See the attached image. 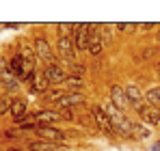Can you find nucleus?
Masks as SVG:
<instances>
[{
  "label": "nucleus",
  "mask_w": 160,
  "mask_h": 151,
  "mask_svg": "<svg viewBox=\"0 0 160 151\" xmlns=\"http://www.w3.org/2000/svg\"><path fill=\"white\" fill-rule=\"evenodd\" d=\"M28 82H30V86H28V89H30V93H41V91H46V89H48V84H50V82H48V78H46L43 74H41V76H35V74H32Z\"/></svg>",
  "instance_id": "nucleus-12"
},
{
  "label": "nucleus",
  "mask_w": 160,
  "mask_h": 151,
  "mask_svg": "<svg viewBox=\"0 0 160 151\" xmlns=\"http://www.w3.org/2000/svg\"><path fill=\"white\" fill-rule=\"evenodd\" d=\"M106 110V114L110 117V121H112V125H115V132L117 134H123V136H132L134 132V123L115 106V104H110L108 108H104Z\"/></svg>",
  "instance_id": "nucleus-1"
},
{
  "label": "nucleus",
  "mask_w": 160,
  "mask_h": 151,
  "mask_svg": "<svg viewBox=\"0 0 160 151\" xmlns=\"http://www.w3.org/2000/svg\"><path fill=\"white\" fill-rule=\"evenodd\" d=\"M126 95H128V101H130L134 108H136V112H138V110L145 106V104H143V97H141V91H138V86H134V84L126 86Z\"/></svg>",
  "instance_id": "nucleus-10"
},
{
  "label": "nucleus",
  "mask_w": 160,
  "mask_h": 151,
  "mask_svg": "<svg viewBox=\"0 0 160 151\" xmlns=\"http://www.w3.org/2000/svg\"><path fill=\"white\" fill-rule=\"evenodd\" d=\"M58 30H61V37H69L72 30H76V24H58Z\"/></svg>",
  "instance_id": "nucleus-23"
},
{
  "label": "nucleus",
  "mask_w": 160,
  "mask_h": 151,
  "mask_svg": "<svg viewBox=\"0 0 160 151\" xmlns=\"http://www.w3.org/2000/svg\"><path fill=\"white\" fill-rule=\"evenodd\" d=\"M89 30H91V26H89V24H76V32H74V35H76V43H74L76 50H87L89 35H91Z\"/></svg>",
  "instance_id": "nucleus-6"
},
{
  "label": "nucleus",
  "mask_w": 160,
  "mask_h": 151,
  "mask_svg": "<svg viewBox=\"0 0 160 151\" xmlns=\"http://www.w3.org/2000/svg\"><path fill=\"white\" fill-rule=\"evenodd\" d=\"M69 71H72V76H76V78H80V76L84 74V65H78V63H74V65L69 67Z\"/></svg>",
  "instance_id": "nucleus-24"
},
{
  "label": "nucleus",
  "mask_w": 160,
  "mask_h": 151,
  "mask_svg": "<svg viewBox=\"0 0 160 151\" xmlns=\"http://www.w3.org/2000/svg\"><path fill=\"white\" fill-rule=\"evenodd\" d=\"M145 101H147L149 106H156V108H160V86L152 89V91H147V95H145Z\"/></svg>",
  "instance_id": "nucleus-19"
},
{
  "label": "nucleus",
  "mask_w": 160,
  "mask_h": 151,
  "mask_svg": "<svg viewBox=\"0 0 160 151\" xmlns=\"http://www.w3.org/2000/svg\"><path fill=\"white\" fill-rule=\"evenodd\" d=\"M56 50H58V56L65 58V61H74V56H76V46L72 43L69 37H58Z\"/></svg>",
  "instance_id": "nucleus-4"
},
{
  "label": "nucleus",
  "mask_w": 160,
  "mask_h": 151,
  "mask_svg": "<svg viewBox=\"0 0 160 151\" xmlns=\"http://www.w3.org/2000/svg\"><path fill=\"white\" fill-rule=\"evenodd\" d=\"M11 106H13V100H11L9 95H4V97H0V114H4V112H9V110H11Z\"/></svg>",
  "instance_id": "nucleus-21"
},
{
  "label": "nucleus",
  "mask_w": 160,
  "mask_h": 151,
  "mask_svg": "<svg viewBox=\"0 0 160 151\" xmlns=\"http://www.w3.org/2000/svg\"><path fill=\"white\" fill-rule=\"evenodd\" d=\"M43 76L48 78L50 84H54V82H65V78H67L65 71H63V67H58L56 63H54V65H48L46 71H43Z\"/></svg>",
  "instance_id": "nucleus-8"
},
{
  "label": "nucleus",
  "mask_w": 160,
  "mask_h": 151,
  "mask_svg": "<svg viewBox=\"0 0 160 151\" xmlns=\"http://www.w3.org/2000/svg\"><path fill=\"white\" fill-rule=\"evenodd\" d=\"M141 28H143V30H152V28H154V24H149V22H147V24H143Z\"/></svg>",
  "instance_id": "nucleus-26"
},
{
  "label": "nucleus",
  "mask_w": 160,
  "mask_h": 151,
  "mask_svg": "<svg viewBox=\"0 0 160 151\" xmlns=\"http://www.w3.org/2000/svg\"><path fill=\"white\" fill-rule=\"evenodd\" d=\"M35 50H37V54H39L48 65H54V52L50 50V43H48L43 37H39V39L35 41Z\"/></svg>",
  "instance_id": "nucleus-7"
},
{
  "label": "nucleus",
  "mask_w": 160,
  "mask_h": 151,
  "mask_svg": "<svg viewBox=\"0 0 160 151\" xmlns=\"http://www.w3.org/2000/svg\"><path fill=\"white\" fill-rule=\"evenodd\" d=\"M9 151H24V149H9Z\"/></svg>",
  "instance_id": "nucleus-27"
},
{
  "label": "nucleus",
  "mask_w": 160,
  "mask_h": 151,
  "mask_svg": "<svg viewBox=\"0 0 160 151\" xmlns=\"http://www.w3.org/2000/svg\"><path fill=\"white\" fill-rule=\"evenodd\" d=\"M61 145L58 143H48V140H32L28 145V151H58Z\"/></svg>",
  "instance_id": "nucleus-13"
},
{
  "label": "nucleus",
  "mask_w": 160,
  "mask_h": 151,
  "mask_svg": "<svg viewBox=\"0 0 160 151\" xmlns=\"http://www.w3.org/2000/svg\"><path fill=\"white\" fill-rule=\"evenodd\" d=\"M0 82H2L4 89H9V91H13V89L18 86V78L9 71V67H7V69H4V67L0 69Z\"/></svg>",
  "instance_id": "nucleus-15"
},
{
  "label": "nucleus",
  "mask_w": 160,
  "mask_h": 151,
  "mask_svg": "<svg viewBox=\"0 0 160 151\" xmlns=\"http://www.w3.org/2000/svg\"><path fill=\"white\" fill-rule=\"evenodd\" d=\"M117 28H119V30H134L136 26L134 24H117Z\"/></svg>",
  "instance_id": "nucleus-25"
},
{
  "label": "nucleus",
  "mask_w": 160,
  "mask_h": 151,
  "mask_svg": "<svg viewBox=\"0 0 160 151\" xmlns=\"http://www.w3.org/2000/svg\"><path fill=\"white\" fill-rule=\"evenodd\" d=\"M65 95H67V91H63V89H54V91H48V93L43 95V101H54V104H58Z\"/></svg>",
  "instance_id": "nucleus-18"
},
{
  "label": "nucleus",
  "mask_w": 160,
  "mask_h": 151,
  "mask_svg": "<svg viewBox=\"0 0 160 151\" xmlns=\"http://www.w3.org/2000/svg\"><path fill=\"white\" fill-rule=\"evenodd\" d=\"M138 117L147 123V125H158L160 123V108H156V106H143L141 110H138Z\"/></svg>",
  "instance_id": "nucleus-5"
},
{
  "label": "nucleus",
  "mask_w": 160,
  "mask_h": 151,
  "mask_svg": "<svg viewBox=\"0 0 160 151\" xmlns=\"http://www.w3.org/2000/svg\"><path fill=\"white\" fill-rule=\"evenodd\" d=\"M87 50L91 52L93 56H98V54L102 52V39H100V35H98V32H91V35H89V43H87Z\"/></svg>",
  "instance_id": "nucleus-16"
},
{
  "label": "nucleus",
  "mask_w": 160,
  "mask_h": 151,
  "mask_svg": "<svg viewBox=\"0 0 160 151\" xmlns=\"http://www.w3.org/2000/svg\"><path fill=\"white\" fill-rule=\"evenodd\" d=\"M65 84H67V89H69V91H74V93H80V89H82V78H76V76H67V78H65Z\"/></svg>",
  "instance_id": "nucleus-20"
},
{
  "label": "nucleus",
  "mask_w": 160,
  "mask_h": 151,
  "mask_svg": "<svg viewBox=\"0 0 160 151\" xmlns=\"http://www.w3.org/2000/svg\"><path fill=\"white\" fill-rule=\"evenodd\" d=\"M58 119H61V112H56V110H39V112L32 114L35 123H54Z\"/></svg>",
  "instance_id": "nucleus-9"
},
{
  "label": "nucleus",
  "mask_w": 160,
  "mask_h": 151,
  "mask_svg": "<svg viewBox=\"0 0 160 151\" xmlns=\"http://www.w3.org/2000/svg\"><path fill=\"white\" fill-rule=\"evenodd\" d=\"M80 101H84V97H82V93H67L63 100L58 101V108H72V106H78Z\"/></svg>",
  "instance_id": "nucleus-14"
},
{
  "label": "nucleus",
  "mask_w": 160,
  "mask_h": 151,
  "mask_svg": "<svg viewBox=\"0 0 160 151\" xmlns=\"http://www.w3.org/2000/svg\"><path fill=\"white\" fill-rule=\"evenodd\" d=\"M158 71H160V63H158Z\"/></svg>",
  "instance_id": "nucleus-28"
},
{
  "label": "nucleus",
  "mask_w": 160,
  "mask_h": 151,
  "mask_svg": "<svg viewBox=\"0 0 160 151\" xmlns=\"http://www.w3.org/2000/svg\"><path fill=\"white\" fill-rule=\"evenodd\" d=\"M91 114H93V119H95L98 127H102L106 134H110V136H115V134H117V132H115V125H112V121H110V117L106 114V110H104V108L93 106V108H91Z\"/></svg>",
  "instance_id": "nucleus-2"
},
{
  "label": "nucleus",
  "mask_w": 160,
  "mask_h": 151,
  "mask_svg": "<svg viewBox=\"0 0 160 151\" xmlns=\"http://www.w3.org/2000/svg\"><path fill=\"white\" fill-rule=\"evenodd\" d=\"M158 37H160V32H158Z\"/></svg>",
  "instance_id": "nucleus-29"
},
{
  "label": "nucleus",
  "mask_w": 160,
  "mask_h": 151,
  "mask_svg": "<svg viewBox=\"0 0 160 151\" xmlns=\"http://www.w3.org/2000/svg\"><path fill=\"white\" fill-rule=\"evenodd\" d=\"M35 134H37L41 140H48V143H61V140H65V134H63L61 129L48 127V125H37Z\"/></svg>",
  "instance_id": "nucleus-3"
},
{
  "label": "nucleus",
  "mask_w": 160,
  "mask_h": 151,
  "mask_svg": "<svg viewBox=\"0 0 160 151\" xmlns=\"http://www.w3.org/2000/svg\"><path fill=\"white\" fill-rule=\"evenodd\" d=\"M110 97H112V104L117 106V108H126L130 101H128V95H126V89H121V86H112V91H110Z\"/></svg>",
  "instance_id": "nucleus-11"
},
{
  "label": "nucleus",
  "mask_w": 160,
  "mask_h": 151,
  "mask_svg": "<svg viewBox=\"0 0 160 151\" xmlns=\"http://www.w3.org/2000/svg\"><path fill=\"white\" fill-rule=\"evenodd\" d=\"M132 136H138V138H147V136H149V132H147L145 127L141 125V123H134V132H132Z\"/></svg>",
  "instance_id": "nucleus-22"
},
{
  "label": "nucleus",
  "mask_w": 160,
  "mask_h": 151,
  "mask_svg": "<svg viewBox=\"0 0 160 151\" xmlns=\"http://www.w3.org/2000/svg\"><path fill=\"white\" fill-rule=\"evenodd\" d=\"M11 114L13 119H20L26 114V101L24 100H13V106H11Z\"/></svg>",
  "instance_id": "nucleus-17"
}]
</instances>
